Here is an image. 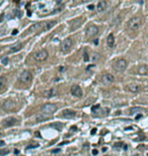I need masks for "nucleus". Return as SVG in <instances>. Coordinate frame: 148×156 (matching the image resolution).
I'll return each instance as SVG.
<instances>
[{
    "label": "nucleus",
    "instance_id": "obj_1",
    "mask_svg": "<svg viewBox=\"0 0 148 156\" xmlns=\"http://www.w3.org/2000/svg\"><path fill=\"white\" fill-rule=\"evenodd\" d=\"M143 22V18L141 15H134L133 17H131L127 23V27L130 30H137Z\"/></svg>",
    "mask_w": 148,
    "mask_h": 156
},
{
    "label": "nucleus",
    "instance_id": "obj_2",
    "mask_svg": "<svg viewBox=\"0 0 148 156\" xmlns=\"http://www.w3.org/2000/svg\"><path fill=\"white\" fill-rule=\"evenodd\" d=\"M128 66V62L125 60V59H119L117 60L116 62H114L113 64V68L117 71V72H123L126 70Z\"/></svg>",
    "mask_w": 148,
    "mask_h": 156
},
{
    "label": "nucleus",
    "instance_id": "obj_3",
    "mask_svg": "<svg viewBox=\"0 0 148 156\" xmlns=\"http://www.w3.org/2000/svg\"><path fill=\"white\" fill-rule=\"evenodd\" d=\"M72 47H73V41H72V39L67 38V39H65V40L61 43V45H60V50H61L62 53L66 54V53L70 52V50L72 49Z\"/></svg>",
    "mask_w": 148,
    "mask_h": 156
},
{
    "label": "nucleus",
    "instance_id": "obj_4",
    "mask_svg": "<svg viewBox=\"0 0 148 156\" xmlns=\"http://www.w3.org/2000/svg\"><path fill=\"white\" fill-rule=\"evenodd\" d=\"M32 79H33V75H32V73L29 72L28 70L22 71L21 74L19 75V78H18L19 82H21V83H23V84L29 83V82L32 81Z\"/></svg>",
    "mask_w": 148,
    "mask_h": 156
},
{
    "label": "nucleus",
    "instance_id": "obj_5",
    "mask_svg": "<svg viewBox=\"0 0 148 156\" xmlns=\"http://www.w3.org/2000/svg\"><path fill=\"white\" fill-rule=\"evenodd\" d=\"M99 32L98 29V26L95 25V24H89L87 25L86 29H85V34H86V37L87 38H93L95 37Z\"/></svg>",
    "mask_w": 148,
    "mask_h": 156
},
{
    "label": "nucleus",
    "instance_id": "obj_6",
    "mask_svg": "<svg viewBox=\"0 0 148 156\" xmlns=\"http://www.w3.org/2000/svg\"><path fill=\"white\" fill-rule=\"evenodd\" d=\"M57 111V105L55 103H46L42 106V113L46 115H53Z\"/></svg>",
    "mask_w": 148,
    "mask_h": 156
},
{
    "label": "nucleus",
    "instance_id": "obj_7",
    "mask_svg": "<svg viewBox=\"0 0 148 156\" xmlns=\"http://www.w3.org/2000/svg\"><path fill=\"white\" fill-rule=\"evenodd\" d=\"M49 56V53L47 50H41V51H38L37 53L34 54V58L36 61H39V62H42V61H45Z\"/></svg>",
    "mask_w": 148,
    "mask_h": 156
},
{
    "label": "nucleus",
    "instance_id": "obj_8",
    "mask_svg": "<svg viewBox=\"0 0 148 156\" xmlns=\"http://www.w3.org/2000/svg\"><path fill=\"white\" fill-rule=\"evenodd\" d=\"M100 80H101V83H102L103 85H110V84H112V83L114 82L115 78H114V76H113L112 74L106 73V74H103V75L101 76Z\"/></svg>",
    "mask_w": 148,
    "mask_h": 156
},
{
    "label": "nucleus",
    "instance_id": "obj_9",
    "mask_svg": "<svg viewBox=\"0 0 148 156\" xmlns=\"http://www.w3.org/2000/svg\"><path fill=\"white\" fill-rule=\"evenodd\" d=\"M2 108L5 112H13L16 108V103L11 100H6L3 104H2Z\"/></svg>",
    "mask_w": 148,
    "mask_h": 156
},
{
    "label": "nucleus",
    "instance_id": "obj_10",
    "mask_svg": "<svg viewBox=\"0 0 148 156\" xmlns=\"http://www.w3.org/2000/svg\"><path fill=\"white\" fill-rule=\"evenodd\" d=\"M17 123H18L17 119L10 117V118H7V119H5V120L2 122V125H3V127H5V128H9V127H12V126H14V125H16Z\"/></svg>",
    "mask_w": 148,
    "mask_h": 156
},
{
    "label": "nucleus",
    "instance_id": "obj_11",
    "mask_svg": "<svg viewBox=\"0 0 148 156\" xmlns=\"http://www.w3.org/2000/svg\"><path fill=\"white\" fill-rule=\"evenodd\" d=\"M71 94L73 96H76V97H81L82 94H83V93H82V89L78 85H73L71 87Z\"/></svg>",
    "mask_w": 148,
    "mask_h": 156
},
{
    "label": "nucleus",
    "instance_id": "obj_12",
    "mask_svg": "<svg viewBox=\"0 0 148 156\" xmlns=\"http://www.w3.org/2000/svg\"><path fill=\"white\" fill-rule=\"evenodd\" d=\"M62 116L65 119H73L74 117L76 116V112L73 111V110H70V108H67V110H64L63 111Z\"/></svg>",
    "mask_w": 148,
    "mask_h": 156
},
{
    "label": "nucleus",
    "instance_id": "obj_13",
    "mask_svg": "<svg viewBox=\"0 0 148 156\" xmlns=\"http://www.w3.org/2000/svg\"><path fill=\"white\" fill-rule=\"evenodd\" d=\"M57 94H58V89L57 88H50V89H48V90H46L45 92H44V96L47 97V98L53 97Z\"/></svg>",
    "mask_w": 148,
    "mask_h": 156
},
{
    "label": "nucleus",
    "instance_id": "obj_14",
    "mask_svg": "<svg viewBox=\"0 0 148 156\" xmlns=\"http://www.w3.org/2000/svg\"><path fill=\"white\" fill-rule=\"evenodd\" d=\"M108 1L107 0H101V1H99L96 5V9L98 12H102V11H105L107 8H108Z\"/></svg>",
    "mask_w": 148,
    "mask_h": 156
},
{
    "label": "nucleus",
    "instance_id": "obj_15",
    "mask_svg": "<svg viewBox=\"0 0 148 156\" xmlns=\"http://www.w3.org/2000/svg\"><path fill=\"white\" fill-rule=\"evenodd\" d=\"M55 24H56V21H55V20L43 22V23H42V30H49V29H51Z\"/></svg>",
    "mask_w": 148,
    "mask_h": 156
},
{
    "label": "nucleus",
    "instance_id": "obj_16",
    "mask_svg": "<svg viewBox=\"0 0 148 156\" xmlns=\"http://www.w3.org/2000/svg\"><path fill=\"white\" fill-rule=\"evenodd\" d=\"M21 49H22V44L21 43H17L15 45L11 46L10 48H9V50H8V52L9 53H16V52L20 51Z\"/></svg>",
    "mask_w": 148,
    "mask_h": 156
},
{
    "label": "nucleus",
    "instance_id": "obj_17",
    "mask_svg": "<svg viewBox=\"0 0 148 156\" xmlns=\"http://www.w3.org/2000/svg\"><path fill=\"white\" fill-rule=\"evenodd\" d=\"M127 89L130 92H139L142 89V87L140 85H138V84H129L127 86Z\"/></svg>",
    "mask_w": 148,
    "mask_h": 156
},
{
    "label": "nucleus",
    "instance_id": "obj_18",
    "mask_svg": "<svg viewBox=\"0 0 148 156\" xmlns=\"http://www.w3.org/2000/svg\"><path fill=\"white\" fill-rule=\"evenodd\" d=\"M6 86H7V79L4 76H1L0 77V92L5 90Z\"/></svg>",
    "mask_w": 148,
    "mask_h": 156
},
{
    "label": "nucleus",
    "instance_id": "obj_19",
    "mask_svg": "<svg viewBox=\"0 0 148 156\" xmlns=\"http://www.w3.org/2000/svg\"><path fill=\"white\" fill-rule=\"evenodd\" d=\"M107 44L110 48H114V45H115V37L113 34H110L107 38Z\"/></svg>",
    "mask_w": 148,
    "mask_h": 156
},
{
    "label": "nucleus",
    "instance_id": "obj_20",
    "mask_svg": "<svg viewBox=\"0 0 148 156\" xmlns=\"http://www.w3.org/2000/svg\"><path fill=\"white\" fill-rule=\"evenodd\" d=\"M138 73L140 75H147L148 74V66L147 65H141L138 68Z\"/></svg>",
    "mask_w": 148,
    "mask_h": 156
},
{
    "label": "nucleus",
    "instance_id": "obj_21",
    "mask_svg": "<svg viewBox=\"0 0 148 156\" xmlns=\"http://www.w3.org/2000/svg\"><path fill=\"white\" fill-rule=\"evenodd\" d=\"M82 18H77V19H75V20H73L72 21V25H71V30H74L75 28H77L80 24H81V20Z\"/></svg>",
    "mask_w": 148,
    "mask_h": 156
},
{
    "label": "nucleus",
    "instance_id": "obj_22",
    "mask_svg": "<svg viewBox=\"0 0 148 156\" xmlns=\"http://www.w3.org/2000/svg\"><path fill=\"white\" fill-rule=\"evenodd\" d=\"M49 119V115H46V114H43V115H38L36 117V121L37 122H43V121H46Z\"/></svg>",
    "mask_w": 148,
    "mask_h": 156
},
{
    "label": "nucleus",
    "instance_id": "obj_23",
    "mask_svg": "<svg viewBox=\"0 0 148 156\" xmlns=\"http://www.w3.org/2000/svg\"><path fill=\"white\" fill-rule=\"evenodd\" d=\"M38 29H42V23L41 22L40 23H36L33 26L29 27V30H31V32H36V30H38Z\"/></svg>",
    "mask_w": 148,
    "mask_h": 156
},
{
    "label": "nucleus",
    "instance_id": "obj_24",
    "mask_svg": "<svg viewBox=\"0 0 148 156\" xmlns=\"http://www.w3.org/2000/svg\"><path fill=\"white\" fill-rule=\"evenodd\" d=\"M91 59H92V62H97L100 59V55L98 53H92Z\"/></svg>",
    "mask_w": 148,
    "mask_h": 156
},
{
    "label": "nucleus",
    "instance_id": "obj_25",
    "mask_svg": "<svg viewBox=\"0 0 148 156\" xmlns=\"http://www.w3.org/2000/svg\"><path fill=\"white\" fill-rule=\"evenodd\" d=\"M139 111H141L140 107H133V108H131V115H134V114L138 113Z\"/></svg>",
    "mask_w": 148,
    "mask_h": 156
},
{
    "label": "nucleus",
    "instance_id": "obj_26",
    "mask_svg": "<svg viewBox=\"0 0 148 156\" xmlns=\"http://www.w3.org/2000/svg\"><path fill=\"white\" fill-rule=\"evenodd\" d=\"M8 153H9V150L8 149H1V150H0V155H1V156L7 155Z\"/></svg>",
    "mask_w": 148,
    "mask_h": 156
},
{
    "label": "nucleus",
    "instance_id": "obj_27",
    "mask_svg": "<svg viewBox=\"0 0 148 156\" xmlns=\"http://www.w3.org/2000/svg\"><path fill=\"white\" fill-rule=\"evenodd\" d=\"M99 107H100V105H99V104L93 105V106L91 107V111H92L93 113H95V112H97V110H99Z\"/></svg>",
    "mask_w": 148,
    "mask_h": 156
},
{
    "label": "nucleus",
    "instance_id": "obj_28",
    "mask_svg": "<svg viewBox=\"0 0 148 156\" xmlns=\"http://www.w3.org/2000/svg\"><path fill=\"white\" fill-rule=\"evenodd\" d=\"M83 60H84V62H88V60H89V56H88V54L86 52H84V54H83Z\"/></svg>",
    "mask_w": 148,
    "mask_h": 156
},
{
    "label": "nucleus",
    "instance_id": "obj_29",
    "mask_svg": "<svg viewBox=\"0 0 148 156\" xmlns=\"http://www.w3.org/2000/svg\"><path fill=\"white\" fill-rule=\"evenodd\" d=\"M37 147H39V144H31L26 147V149H32V148H37Z\"/></svg>",
    "mask_w": 148,
    "mask_h": 156
},
{
    "label": "nucleus",
    "instance_id": "obj_30",
    "mask_svg": "<svg viewBox=\"0 0 148 156\" xmlns=\"http://www.w3.org/2000/svg\"><path fill=\"white\" fill-rule=\"evenodd\" d=\"M7 63H8V58H6V57L3 58V59H2V64H3V65H6Z\"/></svg>",
    "mask_w": 148,
    "mask_h": 156
},
{
    "label": "nucleus",
    "instance_id": "obj_31",
    "mask_svg": "<svg viewBox=\"0 0 148 156\" xmlns=\"http://www.w3.org/2000/svg\"><path fill=\"white\" fill-rule=\"evenodd\" d=\"M60 151H61V149H60V148H57V149H53V150H52V153H54V154H55V153H59Z\"/></svg>",
    "mask_w": 148,
    "mask_h": 156
},
{
    "label": "nucleus",
    "instance_id": "obj_32",
    "mask_svg": "<svg viewBox=\"0 0 148 156\" xmlns=\"http://www.w3.org/2000/svg\"><path fill=\"white\" fill-rule=\"evenodd\" d=\"M3 19H4V14L2 13L1 15H0V22H2V21H3Z\"/></svg>",
    "mask_w": 148,
    "mask_h": 156
},
{
    "label": "nucleus",
    "instance_id": "obj_33",
    "mask_svg": "<svg viewBox=\"0 0 148 156\" xmlns=\"http://www.w3.org/2000/svg\"><path fill=\"white\" fill-rule=\"evenodd\" d=\"M141 118H142V115H141V114H138V115L136 116V120H140Z\"/></svg>",
    "mask_w": 148,
    "mask_h": 156
},
{
    "label": "nucleus",
    "instance_id": "obj_34",
    "mask_svg": "<svg viewBox=\"0 0 148 156\" xmlns=\"http://www.w3.org/2000/svg\"><path fill=\"white\" fill-rule=\"evenodd\" d=\"M90 1H92V0H81L82 3H87V2H90Z\"/></svg>",
    "mask_w": 148,
    "mask_h": 156
},
{
    "label": "nucleus",
    "instance_id": "obj_35",
    "mask_svg": "<svg viewBox=\"0 0 148 156\" xmlns=\"http://www.w3.org/2000/svg\"><path fill=\"white\" fill-rule=\"evenodd\" d=\"M97 153H98V151H97L96 149H93V150H92V154H93V155H96Z\"/></svg>",
    "mask_w": 148,
    "mask_h": 156
},
{
    "label": "nucleus",
    "instance_id": "obj_36",
    "mask_svg": "<svg viewBox=\"0 0 148 156\" xmlns=\"http://www.w3.org/2000/svg\"><path fill=\"white\" fill-rule=\"evenodd\" d=\"M65 70V67H60V68H59V71H61V72H63Z\"/></svg>",
    "mask_w": 148,
    "mask_h": 156
},
{
    "label": "nucleus",
    "instance_id": "obj_37",
    "mask_svg": "<svg viewBox=\"0 0 148 156\" xmlns=\"http://www.w3.org/2000/svg\"><path fill=\"white\" fill-rule=\"evenodd\" d=\"M4 145H5L4 141H0V147H1V146H4Z\"/></svg>",
    "mask_w": 148,
    "mask_h": 156
},
{
    "label": "nucleus",
    "instance_id": "obj_38",
    "mask_svg": "<svg viewBox=\"0 0 148 156\" xmlns=\"http://www.w3.org/2000/svg\"><path fill=\"white\" fill-rule=\"evenodd\" d=\"M18 153H19V151H18L17 149H15V150H14V154H16V155H17Z\"/></svg>",
    "mask_w": 148,
    "mask_h": 156
},
{
    "label": "nucleus",
    "instance_id": "obj_39",
    "mask_svg": "<svg viewBox=\"0 0 148 156\" xmlns=\"http://www.w3.org/2000/svg\"><path fill=\"white\" fill-rule=\"evenodd\" d=\"M96 133V129H93V130H91V134H95Z\"/></svg>",
    "mask_w": 148,
    "mask_h": 156
},
{
    "label": "nucleus",
    "instance_id": "obj_40",
    "mask_svg": "<svg viewBox=\"0 0 148 156\" xmlns=\"http://www.w3.org/2000/svg\"><path fill=\"white\" fill-rule=\"evenodd\" d=\"M17 34V30L15 29V30H13V32H12V35H16Z\"/></svg>",
    "mask_w": 148,
    "mask_h": 156
},
{
    "label": "nucleus",
    "instance_id": "obj_41",
    "mask_svg": "<svg viewBox=\"0 0 148 156\" xmlns=\"http://www.w3.org/2000/svg\"><path fill=\"white\" fill-rule=\"evenodd\" d=\"M0 136H2V135H1V133H0Z\"/></svg>",
    "mask_w": 148,
    "mask_h": 156
},
{
    "label": "nucleus",
    "instance_id": "obj_42",
    "mask_svg": "<svg viewBox=\"0 0 148 156\" xmlns=\"http://www.w3.org/2000/svg\"><path fill=\"white\" fill-rule=\"evenodd\" d=\"M147 5H148V2H147Z\"/></svg>",
    "mask_w": 148,
    "mask_h": 156
},
{
    "label": "nucleus",
    "instance_id": "obj_43",
    "mask_svg": "<svg viewBox=\"0 0 148 156\" xmlns=\"http://www.w3.org/2000/svg\"><path fill=\"white\" fill-rule=\"evenodd\" d=\"M147 156H148V154H147Z\"/></svg>",
    "mask_w": 148,
    "mask_h": 156
}]
</instances>
